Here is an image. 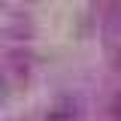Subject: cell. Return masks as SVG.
Instances as JSON below:
<instances>
[{
  "label": "cell",
  "mask_w": 121,
  "mask_h": 121,
  "mask_svg": "<svg viewBox=\"0 0 121 121\" xmlns=\"http://www.w3.org/2000/svg\"><path fill=\"white\" fill-rule=\"evenodd\" d=\"M109 115H112L115 121H121V91L112 97V103H109Z\"/></svg>",
  "instance_id": "6da1fadb"
}]
</instances>
